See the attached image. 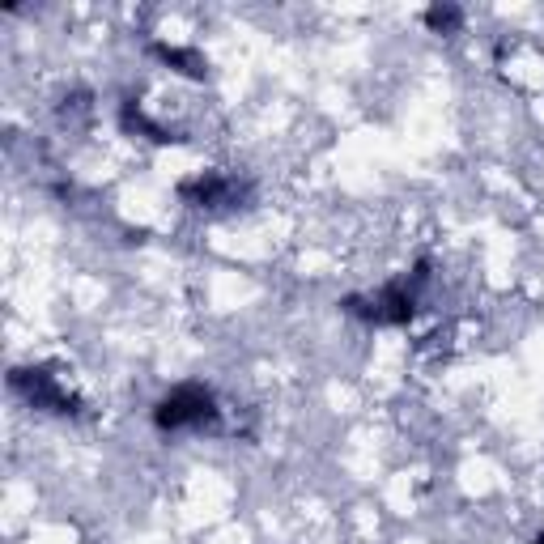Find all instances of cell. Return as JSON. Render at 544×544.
Returning a JSON list of instances; mask_svg holds the SVG:
<instances>
[{"instance_id": "cell-1", "label": "cell", "mask_w": 544, "mask_h": 544, "mask_svg": "<svg viewBox=\"0 0 544 544\" xmlns=\"http://www.w3.org/2000/svg\"><path fill=\"white\" fill-rule=\"evenodd\" d=\"M153 425L158 430H213L217 425V400L204 383H179L153 408Z\"/></svg>"}, {"instance_id": "cell-2", "label": "cell", "mask_w": 544, "mask_h": 544, "mask_svg": "<svg viewBox=\"0 0 544 544\" xmlns=\"http://www.w3.org/2000/svg\"><path fill=\"white\" fill-rule=\"evenodd\" d=\"M179 196H183V204H196V209H238V204L251 196V183L238 175H217V170H209V175L179 183Z\"/></svg>"}, {"instance_id": "cell-3", "label": "cell", "mask_w": 544, "mask_h": 544, "mask_svg": "<svg viewBox=\"0 0 544 544\" xmlns=\"http://www.w3.org/2000/svg\"><path fill=\"white\" fill-rule=\"evenodd\" d=\"M9 383H13V391H22L34 408H43V413H73V396H68L47 370H13Z\"/></svg>"}, {"instance_id": "cell-4", "label": "cell", "mask_w": 544, "mask_h": 544, "mask_svg": "<svg viewBox=\"0 0 544 544\" xmlns=\"http://www.w3.org/2000/svg\"><path fill=\"white\" fill-rule=\"evenodd\" d=\"M153 56H158L162 64H170L175 73H183V77H204L209 73V64H204V56L196 47H175V43H153Z\"/></svg>"}, {"instance_id": "cell-5", "label": "cell", "mask_w": 544, "mask_h": 544, "mask_svg": "<svg viewBox=\"0 0 544 544\" xmlns=\"http://www.w3.org/2000/svg\"><path fill=\"white\" fill-rule=\"evenodd\" d=\"M425 26H430L434 34H455L459 26H464V9L459 5H430L425 9Z\"/></svg>"}, {"instance_id": "cell-6", "label": "cell", "mask_w": 544, "mask_h": 544, "mask_svg": "<svg viewBox=\"0 0 544 544\" xmlns=\"http://www.w3.org/2000/svg\"><path fill=\"white\" fill-rule=\"evenodd\" d=\"M532 544H544V536H536V540H532Z\"/></svg>"}]
</instances>
